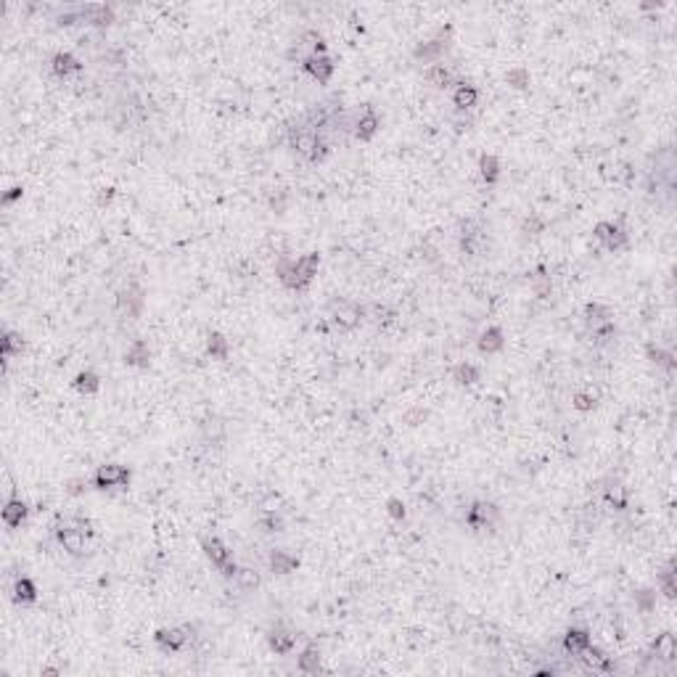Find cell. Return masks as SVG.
<instances>
[{
  "mask_svg": "<svg viewBox=\"0 0 677 677\" xmlns=\"http://www.w3.org/2000/svg\"><path fill=\"white\" fill-rule=\"evenodd\" d=\"M125 363H127L130 368H149V363H151L149 341H143V338L130 341V347H127V352H125Z\"/></svg>",
  "mask_w": 677,
  "mask_h": 677,
  "instance_id": "ffe728a7",
  "label": "cell"
},
{
  "mask_svg": "<svg viewBox=\"0 0 677 677\" xmlns=\"http://www.w3.org/2000/svg\"><path fill=\"white\" fill-rule=\"evenodd\" d=\"M444 51H447V34L440 32L434 40H426L421 45H416L413 56H416L418 61H423V64H440V58Z\"/></svg>",
  "mask_w": 677,
  "mask_h": 677,
  "instance_id": "4fadbf2b",
  "label": "cell"
},
{
  "mask_svg": "<svg viewBox=\"0 0 677 677\" xmlns=\"http://www.w3.org/2000/svg\"><path fill=\"white\" fill-rule=\"evenodd\" d=\"M302 69H305L312 80H318L321 85H325V83H331V77H334V72H336V64H334V58H331L328 53H323V56H310V53H307L305 58H302Z\"/></svg>",
  "mask_w": 677,
  "mask_h": 677,
  "instance_id": "9c48e42d",
  "label": "cell"
},
{
  "mask_svg": "<svg viewBox=\"0 0 677 677\" xmlns=\"http://www.w3.org/2000/svg\"><path fill=\"white\" fill-rule=\"evenodd\" d=\"M550 288H553V283H550V275H545V270L540 268L537 275H532V291H535V297H537V299H548Z\"/></svg>",
  "mask_w": 677,
  "mask_h": 677,
  "instance_id": "74e56055",
  "label": "cell"
},
{
  "mask_svg": "<svg viewBox=\"0 0 677 677\" xmlns=\"http://www.w3.org/2000/svg\"><path fill=\"white\" fill-rule=\"evenodd\" d=\"M592 236L598 238L609 252H622V249H627V241H630L625 233V228H619L616 222H609V220L595 222Z\"/></svg>",
  "mask_w": 677,
  "mask_h": 677,
  "instance_id": "ba28073f",
  "label": "cell"
},
{
  "mask_svg": "<svg viewBox=\"0 0 677 677\" xmlns=\"http://www.w3.org/2000/svg\"><path fill=\"white\" fill-rule=\"evenodd\" d=\"M14 601H17L19 606H32L34 601H37V585H34V579L19 577L17 582H14Z\"/></svg>",
  "mask_w": 677,
  "mask_h": 677,
  "instance_id": "484cf974",
  "label": "cell"
},
{
  "mask_svg": "<svg viewBox=\"0 0 677 677\" xmlns=\"http://www.w3.org/2000/svg\"><path fill=\"white\" fill-rule=\"evenodd\" d=\"M27 516H30V506H27L21 497H11V500H6V506H3V524L6 526L19 529V526L27 522Z\"/></svg>",
  "mask_w": 677,
  "mask_h": 677,
  "instance_id": "2e32d148",
  "label": "cell"
},
{
  "mask_svg": "<svg viewBox=\"0 0 677 677\" xmlns=\"http://www.w3.org/2000/svg\"><path fill=\"white\" fill-rule=\"evenodd\" d=\"M325 136L321 130H315V127H310L307 122H299L297 127H291L288 130V146H291V151L299 153V156H310L312 149H315V143H318V138Z\"/></svg>",
  "mask_w": 677,
  "mask_h": 677,
  "instance_id": "52a82bcc",
  "label": "cell"
},
{
  "mask_svg": "<svg viewBox=\"0 0 677 677\" xmlns=\"http://www.w3.org/2000/svg\"><path fill=\"white\" fill-rule=\"evenodd\" d=\"M606 503H609L614 511H625L627 508V490L622 484H611L606 490Z\"/></svg>",
  "mask_w": 677,
  "mask_h": 677,
  "instance_id": "ab89813d",
  "label": "cell"
},
{
  "mask_svg": "<svg viewBox=\"0 0 677 677\" xmlns=\"http://www.w3.org/2000/svg\"><path fill=\"white\" fill-rule=\"evenodd\" d=\"M130 482H133V471L127 466H119V463L98 466V471L93 474L96 490H127Z\"/></svg>",
  "mask_w": 677,
  "mask_h": 677,
  "instance_id": "7a4b0ae2",
  "label": "cell"
},
{
  "mask_svg": "<svg viewBox=\"0 0 677 677\" xmlns=\"http://www.w3.org/2000/svg\"><path fill=\"white\" fill-rule=\"evenodd\" d=\"M572 405H574L579 413H590L592 407L598 405V391H592V389L577 391V394H574V402H572Z\"/></svg>",
  "mask_w": 677,
  "mask_h": 677,
  "instance_id": "f35d334b",
  "label": "cell"
},
{
  "mask_svg": "<svg viewBox=\"0 0 677 677\" xmlns=\"http://www.w3.org/2000/svg\"><path fill=\"white\" fill-rule=\"evenodd\" d=\"M318 268H321V254L318 252H310V254L297 257V272H299V278H302V283H305L307 288L312 283V278L318 275Z\"/></svg>",
  "mask_w": 677,
  "mask_h": 677,
  "instance_id": "cb8c5ba5",
  "label": "cell"
},
{
  "mask_svg": "<svg viewBox=\"0 0 677 677\" xmlns=\"http://www.w3.org/2000/svg\"><path fill=\"white\" fill-rule=\"evenodd\" d=\"M635 603H638V609L643 611V614H648V611H654V606H656V592H654V590H641V592H635Z\"/></svg>",
  "mask_w": 677,
  "mask_h": 677,
  "instance_id": "bcb514c9",
  "label": "cell"
},
{
  "mask_svg": "<svg viewBox=\"0 0 677 677\" xmlns=\"http://www.w3.org/2000/svg\"><path fill=\"white\" fill-rule=\"evenodd\" d=\"M268 566H270L272 574L286 577L299 569V559H297L294 553H286V550H272L270 559H268Z\"/></svg>",
  "mask_w": 677,
  "mask_h": 677,
  "instance_id": "44dd1931",
  "label": "cell"
},
{
  "mask_svg": "<svg viewBox=\"0 0 677 677\" xmlns=\"http://www.w3.org/2000/svg\"><path fill=\"white\" fill-rule=\"evenodd\" d=\"M645 355H648L651 363H656L659 368H667L669 373L675 371V355H672V352L661 350V347H656V344H648V347H645Z\"/></svg>",
  "mask_w": 677,
  "mask_h": 677,
  "instance_id": "e575fe53",
  "label": "cell"
},
{
  "mask_svg": "<svg viewBox=\"0 0 677 677\" xmlns=\"http://www.w3.org/2000/svg\"><path fill=\"white\" fill-rule=\"evenodd\" d=\"M297 638H299V635H297V632H291V630H286L283 625H275V627L268 630V645H270L278 656H286V654H291V651L297 648Z\"/></svg>",
  "mask_w": 677,
  "mask_h": 677,
  "instance_id": "7c38bea8",
  "label": "cell"
},
{
  "mask_svg": "<svg viewBox=\"0 0 677 677\" xmlns=\"http://www.w3.org/2000/svg\"><path fill=\"white\" fill-rule=\"evenodd\" d=\"M56 540H58V545L67 550L69 556H83L85 553V542L90 540L87 535H85L83 529H77V526L72 524L69 519H61L58 524H56Z\"/></svg>",
  "mask_w": 677,
  "mask_h": 677,
  "instance_id": "277c9868",
  "label": "cell"
},
{
  "mask_svg": "<svg viewBox=\"0 0 677 677\" xmlns=\"http://www.w3.org/2000/svg\"><path fill=\"white\" fill-rule=\"evenodd\" d=\"M77 14H80V21L96 24V27H106V24H111V19H114L111 6H98V3H90V6H77Z\"/></svg>",
  "mask_w": 677,
  "mask_h": 677,
  "instance_id": "9a60e30c",
  "label": "cell"
},
{
  "mask_svg": "<svg viewBox=\"0 0 677 677\" xmlns=\"http://www.w3.org/2000/svg\"><path fill=\"white\" fill-rule=\"evenodd\" d=\"M119 310L127 312V318H138L143 310V288L140 286H127L119 294Z\"/></svg>",
  "mask_w": 677,
  "mask_h": 677,
  "instance_id": "ac0fdd59",
  "label": "cell"
},
{
  "mask_svg": "<svg viewBox=\"0 0 677 677\" xmlns=\"http://www.w3.org/2000/svg\"><path fill=\"white\" fill-rule=\"evenodd\" d=\"M206 355L212 357V360H228L230 357V341L222 336V334H209L206 338Z\"/></svg>",
  "mask_w": 677,
  "mask_h": 677,
  "instance_id": "4dcf8cb0",
  "label": "cell"
},
{
  "mask_svg": "<svg viewBox=\"0 0 677 677\" xmlns=\"http://www.w3.org/2000/svg\"><path fill=\"white\" fill-rule=\"evenodd\" d=\"M503 347H506V334L500 325H490L487 331H482V336H479V352L482 355H495Z\"/></svg>",
  "mask_w": 677,
  "mask_h": 677,
  "instance_id": "d6986e66",
  "label": "cell"
},
{
  "mask_svg": "<svg viewBox=\"0 0 677 677\" xmlns=\"http://www.w3.org/2000/svg\"><path fill=\"white\" fill-rule=\"evenodd\" d=\"M21 193H24V188H21V186L8 188V191L3 193V206H11V204L17 202V199H21Z\"/></svg>",
  "mask_w": 677,
  "mask_h": 677,
  "instance_id": "c3c4849f",
  "label": "cell"
},
{
  "mask_svg": "<svg viewBox=\"0 0 677 677\" xmlns=\"http://www.w3.org/2000/svg\"><path fill=\"white\" fill-rule=\"evenodd\" d=\"M328 156H331V143H328V138L325 136H321L318 138V143H315V149H312V153L307 156V162H310V164H323Z\"/></svg>",
  "mask_w": 677,
  "mask_h": 677,
  "instance_id": "b9f144b4",
  "label": "cell"
},
{
  "mask_svg": "<svg viewBox=\"0 0 677 677\" xmlns=\"http://www.w3.org/2000/svg\"><path fill=\"white\" fill-rule=\"evenodd\" d=\"M51 72L56 77H61V80H67L72 74H80L83 72V64L67 51H58L56 56L51 58Z\"/></svg>",
  "mask_w": 677,
  "mask_h": 677,
  "instance_id": "e0dca14e",
  "label": "cell"
},
{
  "mask_svg": "<svg viewBox=\"0 0 677 677\" xmlns=\"http://www.w3.org/2000/svg\"><path fill=\"white\" fill-rule=\"evenodd\" d=\"M651 654H654V659L656 661H675V654H677L675 635H672V632H661V635H656V641L651 643Z\"/></svg>",
  "mask_w": 677,
  "mask_h": 677,
  "instance_id": "7402d4cb",
  "label": "cell"
},
{
  "mask_svg": "<svg viewBox=\"0 0 677 677\" xmlns=\"http://www.w3.org/2000/svg\"><path fill=\"white\" fill-rule=\"evenodd\" d=\"M72 387L80 391L83 397H93V394H98V389H101V378H98V373L87 368V371H80L74 376Z\"/></svg>",
  "mask_w": 677,
  "mask_h": 677,
  "instance_id": "d4e9b609",
  "label": "cell"
},
{
  "mask_svg": "<svg viewBox=\"0 0 677 677\" xmlns=\"http://www.w3.org/2000/svg\"><path fill=\"white\" fill-rule=\"evenodd\" d=\"M588 331H590V338H592V344H595V347H606V344H611L614 336H616V323L614 321L601 323V325L588 328Z\"/></svg>",
  "mask_w": 677,
  "mask_h": 677,
  "instance_id": "836d02e7",
  "label": "cell"
},
{
  "mask_svg": "<svg viewBox=\"0 0 677 677\" xmlns=\"http://www.w3.org/2000/svg\"><path fill=\"white\" fill-rule=\"evenodd\" d=\"M233 582H236L241 590H254V588L259 585V574H257L254 569H246V566H244V569H238L236 572Z\"/></svg>",
  "mask_w": 677,
  "mask_h": 677,
  "instance_id": "60d3db41",
  "label": "cell"
},
{
  "mask_svg": "<svg viewBox=\"0 0 677 677\" xmlns=\"http://www.w3.org/2000/svg\"><path fill=\"white\" fill-rule=\"evenodd\" d=\"M21 350H24V338H21V334H17V331H6L3 338H0V352H3V360L8 363L11 357L21 355Z\"/></svg>",
  "mask_w": 677,
  "mask_h": 677,
  "instance_id": "1f68e13d",
  "label": "cell"
},
{
  "mask_svg": "<svg viewBox=\"0 0 677 677\" xmlns=\"http://www.w3.org/2000/svg\"><path fill=\"white\" fill-rule=\"evenodd\" d=\"M453 381H455L458 387H471L479 381V368H476L474 363H458L455 368H453Z\"/></svg>",
  "mask_w": 677,
  "mask_h": 677,
  "instance_id": "d6a6232c",
  "label": "cell"
},
{
  "mask_svg": "<svg viewBox=\"0 0 677 677\" xmlns=\"http://www.w3.org/2000/svg\"><path fill=\"white\" fill-rule=\"evenodd\" d=\"M590 645H592V638L588 630H582V627L566 630V635H563V648H566V654H572V656L579 659Z\"/></svg>",
  "mask_w": 677,
  "mask_h": 677,
  "instance_id": "5bb4252c",
  "label": "cell"
},
{
  "mask_svg": "<svg viewBox=\"0 0 677 677\" xmlns=\"http://www.w3.org/2000/svg\"><path fill=\"white\" fill-rule=\"evenodd\" d=\"M202 548H204V556L212 561V566H215V569H220V574L225 577V579H233V577H236V572L241 569V566L236 563L233 553L228 550V545H225V542L217 540V537H204Z\"/></svg>",
  "mask_w": 677,
  "mask_h": 677,
  "instance_id": "6da1fadb",
  "label": "cell"
},
{
  "mask_svg": "<svg viewBox=\"0 0 677 677\" xmlns=\"http://www.w3.org/2000/svg\"><path fill=\"white\" fill-rule=\"evenodd\" d=\"M299 45H302V48H310V56H323V53H325V40H323V34L315 32V30L302 32Z\"/></svg>",
  "mask_w": 677,
  "mask_h": 677,
  "instance_id": "d590c367",
  "label": "cell"
},
{
  "mask_svg": "<svg viewBox=\"0 0 677 677\" xmlns=\"http://www.w3.org/2000/svg\"><path fill=\"white\" fill-rule=\"evenodd\" d=\"M259 526V532H265V535H275V532H283V519L275 513V511H265V516L257 522Z\"/></svg>",
  "mask_w": 677,
  "mask_h": 677,
  "instance_id": "8d00e7d4",
  "label": "cell"
},
{
  "mask_svg": "<svg viewBox=\"0 0 677 677\" xmlns=\"http://www.w3.org/2000/svg\"><path fill=\"white\" fill-rule=\"evenodd\" d=\"M426 83L437 90H447L453 85V72L444 67V64H431L426 69Z\"/></svg>",
  "mask_w": 677,
  "mask_h": 677,
  "instance_id": "f1b7e54d",
  "label": "cell"
},
{
  "mask_svg": "<svg viewBox=\"0 0 677 677\" xmlns=\"http://www.w3.org/2000/svg\"><path fill=\"white\" fill-rule=\"evenodd\" d=\"M387 513H389L394 522H405V516H407L405 503H402L400 497H389V500H387Z\"/></svg>",
  "mask_w": 677,
  "mask_h": 677,
  "instance_id": "7dc6e473",
  "label": "cell"
},
{
  "mask_svg": "<svg viewBox=\"0 0 677 677\" xmlns=\"http://www.w3.org/2000/svg\"><path fill=\"white\" fill-rule=\"evenodd\" d=\"M365 318V307L355 305V302H350V299H336L334 305H331V321L336 323L341 331H352L357 328L360 323Z\"/></svg>",
  "mask_w": 677,
  "mask_h": 677,
  "instance_id": "5b68a950",
  "label": "cell"
},
{
  "mask_svg": "<svg viewBox=\"0 0 677 677\" xmlns=\"http://www.w3.org/2000/svg\"><path fill=\"white\" fill-rule=\"evenodd\" d=\"M297 667H299V672H305V675H318V672H321V651H318L315 645L302 648L299 656H297Z\"/></svg>",
  "mask_w": 677,
  "mask_h": 677,
  "instance_id": "4316f807",
  "label": "cell"
},
{
  "mask_svg": "<svg viewBox=\"0 0 677 677\" xmlns=\"http://www.w3.org/2000/svg\"><path fill=\"white\" fill-rule=\"evenodd\" d=\"M609 321H614L611 307L601 305V302H590V305H585V325H588V328H595V325L609 323Z\"/></svg>",
  "mask_w": 677,
  "mask_h": 677,
  "instance_id": "83f0119b",
  "label": "cell"
},
{
  "mask_svg": "<svg viewBox=\"0 0 677 677\" xmlns=\"http://www.w3.org/2000/svg\"><path fill=\"white\" fill-rule=\"evenodd\" d=\"M479 175H482V180H484L487 186H495V183L500 180V159L492 156V153H484V156L479 159Z\"/></svg>",
  "mask_w": 677,
  "mask_h": 677,
  "instance_id": "f546056e",
  "label": "cell"
},
{
  "mask_svg": "<svg viewBox=\"0 0 677 677\" xmlns=\"http://www.w3.org/2000/svg\"><path fill=\"white\" fill-rule=\"evenodd\" d=\"M656 582H659L661 592L667 598H675V572H672V563H667V569L656 574Z\"/></svg>",
  "mask_w": 677,
  "mask_h": 677,
  "instance_id": "7bdbcfd3",
  "label": "cell"
},
{
  "mask_svg": "<svg viewBox=\"0 0 677 677\" xmlns=\"http://www.w3.org/2000/svg\"><path fill=\"white\" fill-rule=\"evenodd\" d=\"M500 522V508L487 500H476L474 506L466 511V524L471 529H495Z\"/></svg>",
  "mask_w": 677,
  "mask_h": 677,
  "instance_id": "8992f818",
  "label": "cell"
},
{
  "mask_svg": "<svg viewBox=\"0 0 677 677\" xmlns=\"http://www.w3.org/2000/svg\"><path fill=\"white\" fill-rule=\"evenodd\" d=\"M365 318H373L376 323H389L397 318V312L387 305H371V310H365Z\"/></svg>",
  "mask_w": 677,
  "mask_h": 677,
  "instance_id": "f6af8a7d",
  "label": "cell"
},
{
  "mask_svg": "<svg viewBox=\"0 0 677 677\" xmlns=\"http://www.w3.org/2000/svg\"><path fill=\"white\" fill-rule=\"evenodd\" d=\"M114 196H117V191H114V188H101V193H98V206L111 204L114 202Z\"/></svg>",
  "mask_w": 677,
  "mask_h": 677,
  "instance_id": "681fc988",
  "label": "cell"
},
{
  "mask_svg": "<svg viewBox=\"0 0 677 677\" xmlns=\"http://www.w3.org/2000/svg\"><path fill=\"white\" fill-rule=\"evenodd\" d=\"M355 138L357 140H373L376 138V133L381 130V117H378V111L373 109V106H363V111L357 114V119H355Z\"/></svg>",
  "mask_w": 677,
  "mask_h": 677,
  "instance_id": "30bf717a",
  "label": "cell"
},
{
  "mask_svg": "<svg viewBox=\"0 0 677 677\" xmlns=\"http://www.w3.org/2000/svg\"><path fill=\"white\" fill-rule=\"evenodd\" d=\"M193 627L191 625H180V627H162V630H156V635H153V643L159 645L164 654H175V651H183L188 643H191V638H193Z\"/></svg>",
  "mask_w": 677,
  "mask_h": 677,
  "instance_id": "3957f363",
  "label": "cell"
},
{
  "mask_svg": "<svg viewBox=\"0 0 677 677\" xmlns=\"http://www.w3.org/2000/svg\"><path fill=\"white\" fill-rule=\"evenodd\" d=\"M484 246H487L484 230L474 220L463 222V228H460V249L466 254H471V257H479V254L484 252Z\"/></svg>",
  "mask_w": 677,
  "mask_h": 677,
  "instance_id": "8fae6325",
  "label": "cell"
},
{
  "mask_svg": "<svg viewBox=\"0 0 677 677\" xmlns=\"http://www.w3.org/2000/svg\"><path fill=\"white\" fill-rule=\"evenodd\" d=\"M479 101V90L471 83H458L453 90V106L458 111H466V109H474Z\"/></svg>",
  "mask_w": 677,
  "mask_h": 677,
  "instance_id": "603a6c76",
  "label": "cell"
},
{
  "mask_svg": "<svg viewBox=\"0 0 677 677\" xmlns=\"http://www.w3.org/2000/svg\"><path fill=\"white\" fill-rule=\"evenodd\" d=\"M506 83L511 87H516V90H524L526 85H529V72L524 67H516V69H508L506 74Z\"/></svg>",
  "mask_w": 677,
  "mask_h": 677,
  "instance_id": "ee69618b",
  "label": "cell"
}]
</instances>
